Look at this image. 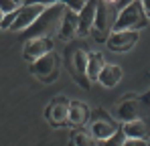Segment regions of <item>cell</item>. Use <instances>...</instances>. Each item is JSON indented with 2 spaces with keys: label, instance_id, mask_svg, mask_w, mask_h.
<instances>
[{
  "label": "cell",
  "instance_id": "obj_17",
  "mask_svg": "<svg viewBox=\"0 0 150 146\" xmlns=\"http://www.w3.org/2000/svg\"><path fill=\"white\" fill-rule=\"evenodd\" d=\"M105 61L101 53H87V67H85V75L89 81H98V75L103 69Z\"/></svg>",
  "mask_w": 150,
  "mask_h": 146
},
{
  "label": "cell",
  "instance_id": "obj_22",
  "mask_svg": "<svg viewBox=\"0 0 150 146\" xmlns=\"http://www.w3.org/2000/svg\"><path fill=\"white\" fill-rule=\"evenodd\" d=\"M14 16H16V10H12V12H6L4 14V18H2V24H0V28H8L12 21H14Z\"/></svg>",
  "mask_w": 150,
  "mask_h": 146
},
{
  "label": "cell",
  "instance_id": "obj_9",
  "mask_svg": "<svg viewBox=\"0 0 150 146\" xmlns=\"http://www.w3.org/2000/svg\"><path fill=\"white\" fill-rule=\"evenodd\" d=\"M85 67H87V53L83 49H75L73 57H71V71H73L75 81L83 87V89H89V79L85 75Z\"/></svg>",
  "mask_w": 150,
  "mask_h": 146
},
{
  "label": "cell",
  "instance_id": "obj_26",
  "mask_svg": "<svg viewBox=\"0 0 150 146\" xmlns=\"http://www.w3.org/2000/svg\"><path fill=\"white\" fill-rule=\"evenodd\" d=\"M108 6H112V8H116L118 10V6H120V0H103Z\"/></svg>",
  "mask_w": 150,
  "mask_h": 146
},
{
  "label": "cell",
  "instance_id": "obj_30",
  "mask_svg": "<svg viewBox=\"0 0 150 146\" xmlns=\"http://www.w3.org/2000/svg\"><path fill=\"white\" fill-rule=\"evenodd\" d=\"M148 97H150V94H148Z\"/></svg>",
  "mask_w": 150,
  "mask_h": 146
},
{
  "label": "cell",
  "instance_id": "obj_29",
  "mask_svg": "<svg viewBox=\"0 0 150 146\" xmlns=\"http://www.w3.org/2000/svg\"><path fill=\"white\" fill-rule=\"evenodd\" d=\"M2 18H4V12L0 10V24H2Z\"/></svg>",
  "mask_w": 150,
  "mask_h": 146
},
{
  "label": "cell",
  "instance_id": "obj_1",
  "mask_svg": "<svg viewBox=\"0 0 150 146\" xmlns=\"http://www.w3.org/2000/svg\"><path fill=\"white\" fill-rule=\"evenodd\" d=\"M67 6L63 2H53L47 4L45 10L37 16V21L30 24L28 28L21 30V37L28 41V39H35V37H55L59 35V28H61V21H63V14H65Z\"/></svg>",
  "mask_w": 150,
  "mask_h": 146
},
{
  "label": "cell",
  "instance_id": "obj_5",
  "mask_svg": "<svg viewBox=\"0 0 150 146\" xmlns=\"http://www.w3.org/2000/svg\"><path fill=\"white\" fill-rule=\"evenodd\" d=\"M45 6H47V4H23V6H18V8H16V16H14L12 24L8 26V30L21 33V30L28 28L30 24L37 21V16L45 10Z\"/></svg>",
  "mask_w": 150,
  "mask_h": 146
},
{
  "label": "cell",
  "instance_id": "obj_3",
  "mask_svg": "<svg viewBox=\"0 0 150 146\" xmlns=\"http://www.w3.org/2000/svg\"><path fill=\"white\" fill-rule=\"evenodd\" d=\"M116 16H118V10L108 6L103 0H98V8H96V18H93V26L89 30V35L100 41V43H105L108 35L112 33L114 28V23H116Z\"/></svg>",
  "mask_w": 150,
  "mask_h": 146
},
{
  "label": "cell",
  "instance_id": "obj_18",
  "mask_svg": "<svg viewBox=\"0 0 150 146\" xmlns=\"http://www.w3.org/2000/svg\"><path fill=\"white\" fill-rule=\"evenodd\" d=\"M124 140H126V134H124V130L118 126V130L110 136V138H105L103 140V144H114V146H124Z\"/></svg>",
  "mask_w": 150,
  "mask_h": 146
},
{
  "label": "cell",
  "instance_id": "obj_11",
  "mask_svg": "<svg viewBox=\"0 0 150 146\" xmlns=\"http://www.w3.org/2000/svg\"><path fill=\"white\" fill-rule=\"evenodd\" d=\"M67 112H69V99L55 97L51 101V108L47 110V118H51V122L55 126H61V124L67 122Z\"/></svg>",
  "mask_w": 150,
  "mask_h": 146
},
{
  "label": "cell",
  "instance_id": "obj_10",
  "mask_svg": "<svg viewBox=\"0 0 150 146\" xmlns=\"http://www.w3.org/2000/svg\"><path fill=\"white\" fill-rule=\"evenodd\" d=\"M96 8H98V0H89L79 12H77V35L87 37L91 26H93V18H96Z\"/></svg>",
  "mask_w": 150,
  "mask_h": 146
},
{
  "label": "cell",
  "instance_id": "obj_14",
  "mask_svg": "<svg viewBox=\"0 0 150 146\" xmlns=\"http://www.w3.org/2000/svg\"><path fill=\"white\" fill-rule=\"evenodd\" d=\"M122 79V67L120 65H103V69L98 75V81L105 87H114L118 85Z\"/></svg>",
  "mask_w": 150,
  "mask_h": 146
},
{
  "label": "cell",
  "instance_id": "obj_23",
  "mask_svg": "<svg viewBox=\"0 0 150 146\" xmlns=\"http://www.w3.org/2000/svg\"><path fill=\"white\" fill-rule=\"evenodd\" d=\"M148 144V140H144V138H126L124 140V146H146Z\"/></svg>",
  "mask_w": 150,
  "mask_h": 146
},
{
  "label": "cell",
  "instance_id": "obj_19",
  "mask_svg": "<svg viewBox=\"0 0 150 146\" xmlns=\"http://www.w3.org/2000/svg\"><path fill=\"white\" fill-rule=\"evenodd\" d=\"M71 144H75V146H93V144H98V142L91 140L85 132H77L73 136V140H71Z\"/></svg>",
  "mask_w": 150,
  "mask_h": 146
},
{
  "label": "cell",
  "instance_id": "obj_15",
  "mask_svg": "<svg viewBox=\"0 0 150 146\" xmlns=\"http://www.w3.org/2000/svg\"><path fill=\"white\" fill-rule=\"evenodd\" d=\"M140 110H142V106H140L138 99H126L118 108V118L124 122L136 120V118H140Z\"/></svg>",
  "mask_w": 150,
  "mask_h": 146
},
{
  "label": "cell",
  "instance_id": "obj_12",
  "mask_svg": "<svg viewBox=\"0 0 150 146\" xmlns=\"http://www.w3.org/2000/svg\"><path fill=\"white\" fill-rule=\"evenodd\" d=\"M89 120V108L85 101H69V112H67V122L71 126H83Z\"/></svg>",
  "mask_w": 150,
  "mask_h": 146
},
{
  "label": "cell",
  "instance_id": "obj_20",
  "mask_svg": "<svg viewBox=\"0 0 150 146\" xmlns=\"http://www.w3.org/2000/svg\"><path fill=\"white\" fill-rule=\"evenodd\" d=\"M59 2H63L67 8H71V10H75V12H79L89 0H59Z\"/></svg>",
  "mask_w": 150,
  "mask_h": 146
},
{
  "label": "cell",
  "instance_id": "obj_28",
  "mask_svg": "<svg viewBox=\"0 0 150 146\" xmlns=\"http://www.w3.org/2000/svg\"><path fill=\"white\" fill-rule=\"evenodd\" d=\"M14 2H16L18 6H23V4H25V0H14Z\"/></svg>",
  "mask_w": 150,
  "mask_h": 146
},
{
  "label": "cell",
  "instance_id": "obj_25",
  "mask_svg": "<svg viewBox=\"0 0 150 146\" xmlns=\"http://www.w3.org/2000/svg\"><path fill=\"white\" fill-rule=\"evenodd\" d=\"M140 4H142V8H144V12H146V16L150 18V0H140Z\"/></svg>",
  "mask_w": 150,
  "mask_h": 146
},
{
  "label": "cell",
  "instance_id": "obj_4",
  "mask_svg": "<svg viewBox=\"0 0 150 146\" xmlns=\"http://www.w3.org/2000/svg\"><path fill=\"white\" fill-rule=\"evenodd\" d=\"M30 73H35V77L41 79V81H45V83L55 81L57 75H59V55L55 51L45 53L43 57H39L37 61H33Z\"/></svg>",
  "mask_w": 150,
  "mask_h": 146
},
{
  "label": "cell",
  "instance_id": "obj_8",
  "mask_svg": "<svg viewBox=\"0 0 150 146\" xmlns=\"http://www.w3.org/2000/svg\"><path fill=\"white\" fill-rule=\"evenodd\" d=\"M55 47V41L51 39V37H35V39H28L25 43V51H23V55H25L26 61H37L39 57H43L45 53H49L53 51Z\"/></svg>",
  "mask_w": 150,
  "mask_h": 146
},
{
  "label": "cell",
  "instance_id": "obj_2",
  "mask_svg": "<svg viewBox=\"0 0 150 146\" xmlns=\"http://www.w3.org/2000/svg\"><path fill=\"white\" fill-rule=\"evenodd\" d=\"M146 24H148V16L142 8L140 0H134V2L126 4L124 8H120L112 30H140Z\"/></svg>",
  "mask_w": 150,
  "mask_h": 146
},
{
  "label": "cell",
  "instance_id": "obj_13",
  "mask_svg": "<svg viewBox=\"0 0 150 146\" xmlns=\"http://www.w3.org/2000/svg\"><path fill=\"white\" fill-rule=\"evenodd\" d=\"M122 130H124L126 138H144V140H148V138H150V128H148V124H146V122H142L140 118L124 122Z\"/></svg>",
  "mask_w": 150,
  "mask_h": 146
},
{
  "label": "cell",
  "instance_id": "obj_16",
  "mask_svg": "<svg viewBox=\"0 0 150 146\" xmlns=\"http://www.w3.org/2000/svg\"><path fill=\"white\" fill-rule=\"evenodd\" d=\"M59 35L63 39H71L73 35H77V12L67 8L65 14H63V21H61V28H59Z\"/></svg>",
  "mask_w": 150,
  "mask_h": 146
},
{
  "label": "cell",
  "instance_id": "obj_6",
  "mask_svg": "<svg viewBox=\"0 0 150 146\" xmlns=\"http://www.w3.org/2000/svg\"><path fill=\"white\" fill-rule=\"evenodd\" d=\"M118 130V122H114L105 112H96L93 114V122H91V138L98 142V144H103L105 138H110L114 132Z\"/></svg>",
  "mask_w": 150,
  "mask_h": 146
},
{
  "label": "cell",
  "instance_id": "obj_24",
  "mask_svg": "<svg viewBox=\"0 0 150 146\" xmlns=\"http://www.w3.org/2000/svg\"><path fill=\"white\" fill-rule=\"evenodd\" d=\"M59 0H25V4H53Z\"/></svg>",
  "mask_w": 150,
  "mask_h": 146
},
{
  "label": "cell",
  "instance_id": "obj_27",
  "mask_svg": "<svg viewBox=\"0 0 150 146\" xmlns=\"http://www.w3.org/2000/svg\"><path fill=\"white\" fill-rule=\"evenodd\" d=\"M130 2H134V0H120V6L118 8H124L126 4H130Z\"/></svg>",
  "mask_w": 150,
  "mask_h": 146
},
{
  "label": "cell",
  "instance_id": "obj_21",
  "mask_svg": "<svg viewBox=\"0 0 150 146\" xmlns=\"http://www.w3.org/2000/svg\"><path fill=\"white\" fill-rule=\"evenodd\" d=\"M18 8V4L14 2V0H0V10L6 14V12H12V10H16Z\"/></svg>",
  "mask_w": 150,
  "mask_h": 146
},
{
  "label": "cell",
  "instance_id": "obj_7",
  "mask_svg": "<svg viewBox=\"0 0 150 146\" xmlns=\"http://www.w3.org/2000/svg\"><path fill=\"white\" fill-rule=\"evenodd\" d=\"M138 43V30H112L105 39L110 51H130Z\"/></svg>",
  "mask_w": 150,
  "mask_h": 146
}]
</instances>
